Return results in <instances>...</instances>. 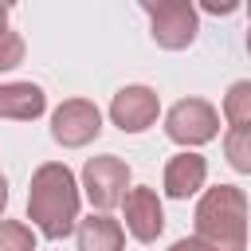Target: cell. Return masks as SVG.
I'll list each match as a JSON object with an SVG mask.
<instances>
[{
  "mask_svg": "<svg viewBox=\"0 0 251 251\" xmlns=\"http://www.w3.org/2000/svg\"><path fill=\"white\" fill-rule=\"evenodd\" d=\"M27 220L47 239H67L78 227V180L63 161H47L31 173Z\"/></svg>",
  "mask_w": 251,
  "mask_h": 251,
  "instance_id": "6da1fadb",
  "label": "cell"
},
{
  "mask_svg": "<svg viewBox=\"0 0 251 251\" xmlns=\"http://www.w3.org/2000/svg\"><path fill=\"white\" fill-rule=\"evenodd\" d=\"M247 192L235 184H216L196 204V243L208 251H247Z\"/></svg>",
  "mask_w": 251,
  "mask_h": 251,
  "instance_id": "7a4b0ae2",
  "label": "cell"
},
{
  "mask_svg": "<svg viewBox=\"0 0 251 251\" xmlns=\"http://www.w3.org/2000/svg\"><path fill=\"white\" fill-rule=\"evenodd\" d=\"M145 16H149V35L157 47L165 51H184L192 47L196 31H200V16L188 0H161V4H141Z\"/></svg>",
  "mask_w": 251,
  "mask_h": 251,
  "instance_id": "3957f363",
  "label": "cell"
},
{
  "mask_svg": "<svg viewBox=\"0 0 251 251\" xmlns=\"http://www.w3.org/2000/svg\"><path fill=\"white\" fill-rule=\"evenodd\" d=\"M82 192L98 212L118 208L126 200V192H129V165L122 157H114V153L90 157L82 165Z\"/></svg>",
  "mask_w": 251,
  "mask_h": 251,
  "instance_id": "277c9868",
  "label": "cell"
},
{
  "mask_svg": "<svg viewBox=\"0 0 251 251\" xmlns=\"http://www.w3.org/2000/svg\"><path fill=\"white\" fill-rule=\"evenodd\" d=\"M165 133L176 145H208L220 133V114L212 102L204 98H180L169 114H165Z\"/></svg>",
  "mask_w": 251,
  "mask_h": 251,
  "instance_id": "5b68a950",
  "label": "cell"
},
{
  "mask_svg": "<svg viewBox=\"0 0 251 251\" xmlns=\"http://www.w3.org/2000/svg\"><path fill=\"white\" fill-rule=\"evenodd\" d=\"M102 133V110L86 98H67L51 114V137L63 149H82Z\"/></svg>",
  "mask_w": 251,
  "mask_h": 251,
  "instance_id": "8992f818",
  "label": "cell"
},
{
  "mask_svg": "<svg viewBox=\"0 0 251 251\" xmlns=\"http://www.w3.org/2000/svg\"><path fill=\"white\" fill-rule=\"evenodd\" d=\"M157 114H161V98H157L153 86H141V82L122 86L110 102V122L122 133H145L157 122Z\"/></svg>",
  "mask_w": 251,
  "mask_h": 251,
  "instance_id": "52a82bcc",
  "label": "cell"
},
{
  "mask_svg": "<svg viewBox=\"0 0 251 251\" xmlns=\"http://www.w3.org/2000/svg\"><path fill=\"white\" fill-rule=\"evenodd\" d=\"M122 212H126V216H122V220H126V231H129L137 243H153V239L165 231V208H161L157 192L145 188V184H137V188L126 192Z\"/></svg>",
  "mask_w": 251,
  "mask_h": 251,
  "instance_id": "ba28073f",
  "label": "cell"
},
{
  "mask_svg": "<svg viewBox=\"0 0 251 251\" xmlns=\"http://www.w3.org/2000/svg\"><path fill=\"white\" fill-rule=\"evenodd\" d=\"M204 180H208V161L200 153L184 149V153L169 157V165H165V196L188 200V196H196L204 188Z\"/></svg>",
  "mask_w": 251,
  "mask_h": 251,
  "instance_id": "9c48e42d",
  "label": "cell"
},
{
  "mask_svg": "<svg viewBox=\"0 0 251 251\" xmlns=\"http://www.w3.org/2000/svg\"><path fill=\"white\" fill-rule=\"evenodd\" d=\"M75 235H78V251H122L126 247V227L110 212H90L86 220H78Z\"/></svg>",
  "mask_w": 251,
  "mask_h": 251,
  "instance_id": "30bf717a",
  "label": "cell"
},
{
  "mask_svg": "<svg viewBox=\"0 0 251 251\" xmlns=\"http://www.w3.org/2000/svg\"><path fill=\"white\" fill-rule=\"evenodd\" d=\"M47 110V94L35 82H0V118L35 122Z\"/></svg>",
  "mask_w": 251,
  "mask_h": 251,
  "instance_id": "8fae6325",
  "label": "cell"
},
{
  "mask_svg": "<svg viewBox=\"0 0 251 251\" xmlns=\"http://www.w3.org/2000/svg\"><path fill=\"white\" fill-rule=\"evenodd\" d=\"M224 157L235 173H251V126H231L224 133Z\"/></svg>",
  "mask_w": 251,
  "mask_h": 251,
  "instance_id": "7c38bea8",
  "label": "cell"
},
{
  "mask_svg": "<svg viewBox=\"0 0 251 251\" xmlns=\"http://www.w3.org/2000/svg\"><path fill=\"white\" fill-rule=\"evenodd\" d=\"M224 118L231 126H251V78L227 86V94H224Z\"/></svg>",
  "mask_w": 251,
  "mask_h": 251,
  "instance_id": "4fadbf2b",
  "label": "cell"
},
{
  "mask_svg": "<svg viewBox=\"0 0 251 251\" xmlns=\"http://www.w3.org/2000/svg\"><path fill=\"white\" fill-rule=\"evenodd\" d=\"M0 251H35V231L20 220H0Z\"/></svg>",
  "mask_w": 251,
  "mask_h": 251,
  "instance_id": "5bb4252c",
  "label": "cell"
},
{
  "mask_svg": "<svg viewBox=\"0 0 251 251\" xmlns=\"http://www.w3.org/2000/svg\"><path fill=\"white\" fill-rule=\"evenodd\" d=\"M24 63V39L16 31H0V71H12Z\"/></svg>",
  "mask_w": 251,
  "mask_h": 251,
  "instance_id": "9a60e30c",
  "label": "cell"
},
{
  "mask_svg": "<svg viewBox=\"0 0 251 251\" xmlns=\"http://www.w3.org/2000/svg\"><path fill=\"white\" fill-rule=\"evenodd\" d=\"M169 251H208V247H204V243H196V239H176Z\"/></svg>",
  "mask_w": 251,
  "mask_h": 251,
  "instance_id": "2e32d148",
  "label": "cell"
},
{
  "mask_svg": "<svg viewBox=\"0 0 251 251\" xmlns=\"http://www.w3.org/2000/svg\"><path fill=\"white\" fill-rule=\"evenodd\" d=\"M208 12H216V16H227V12H235V4H204Z\"/></svg>",
  "mask_w": 251,
  "mask_h": 251,
  "instance_id": "e0dca14e",
  "label": "cell"
},
{
  "mask_svg": "<svg viewBox=\"0 0 251 251\" xmlns=\"http://www.w3.org/2000/svg\"><path fill=\"white\" fill-rule=\"evenodd\" d=\"M4 208H8V180L0 176V212H4Z\"/></svg>",
  "mask_w": 251,
  "mask_h": 251,
  "instance_id": "ac0fdd59",
  "label": "cell"
},
{
  "mask_svg": "<svg viewBox=\"0 0 251 251\" xmlns=\"http://www.w3.org/2000/svg\"><path fill=\"white\" fill-rule=\"evenodd\" d=\"M0 31H8V4H0Z\"/></svg>",
  "mask_w": 251,
  "mask_h": 251,
  "instance_id": "d6986e66",
  "label": "cell"
},
{
  "mask_svg": "<svg viewBox=\"0 0 251 251\" xmlns=\"http://www.w3.org/2000/svg\"><path fill=\"white\" fill-rule=\"evenodd\" d=\"M247 51H251V27H247Z\"/></svg>",
  "mask_w": 251,
  "mask_h": 251,
  "instance_id": "ffe728a7",
  "label": "cell"
}]
</instances>
